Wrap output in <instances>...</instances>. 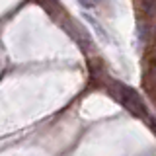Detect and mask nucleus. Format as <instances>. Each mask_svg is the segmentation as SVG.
<instances>
[{
    "label": "nucleus",
    "mask_w": 156,
    "mask_h": 156,
    "mask_svg": "<svg viewBox=\"0 0 156 156\" xmlns=\"http://www.w3.org/2000/svg\"><path fill=\"white\" fill-rule=\"evenodd\" d=\"M117 94H119V100L123 101V105L129 111H133V113L139 115V117H144L146 115V105L143 104L140 96L136 94L133 88L123 86V84H117Z\"/></svg>",
    "instance_id": "nucleus-1"
},
{
    "label": "nucleus",
    "mask_w": 156,
    "mask_h": 156,
    "mask_svg": "<svg viewBox=\"0 0 156 156\" xmlns=\"http://www.w3.org/2000/svg\"><path fill=\"white\" fill-rule=\"evenodd\" d=\"M84 18H86V20H88V22H90V23H92V27H94V29H98V37H100V39H101V41H107V35H105V29H104V27H101V26H100V23H98V22H96V20H94V18H92V16H90V14H84Z\"/></svg>",
    "instance_id": "nucleus-2"
},
{
    "label": "nucleus",
    "mask_w": 156,
    "mask_h": 156,
    "mask_svg": "<svg viewBox=\"0 0 156 156\" xmlns=\"http://www.w3.org/2000/svg\"><path fill=\"white\" fill-rule=\"evenodd\" d=\"M78 2H80L84 8H90V6H96V4L100 2V0H78Z\"/></svg>",
    "instance_id": "nucleus-3"
}]
</instances>
